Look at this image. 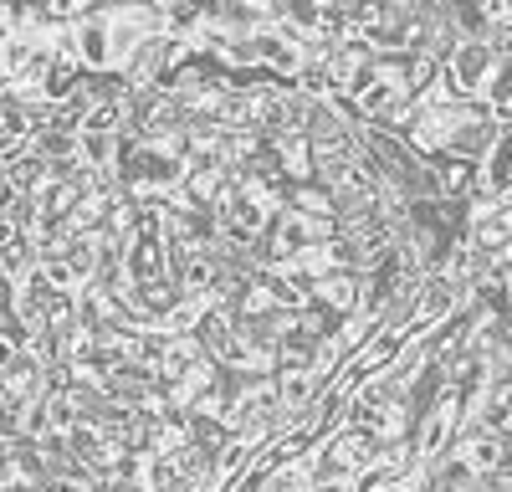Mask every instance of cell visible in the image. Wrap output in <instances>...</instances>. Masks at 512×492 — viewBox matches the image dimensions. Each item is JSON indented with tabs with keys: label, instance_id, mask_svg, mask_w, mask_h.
<instances>
[{
	"label": "cell",
	"instance_id": "6da1fadb",
	"mask_svg": "<svg viewBox=\"0 0 512 492\" xmlns=\"http://www.w3.org/2000/svg\"><path fill=\"white\" fill-rule=\"evenodd\" d=\"M0 67H6V47H0Z\"/></svg>",
	"mask_w": 512,
	"mask_h": 492
}]
</instances>
